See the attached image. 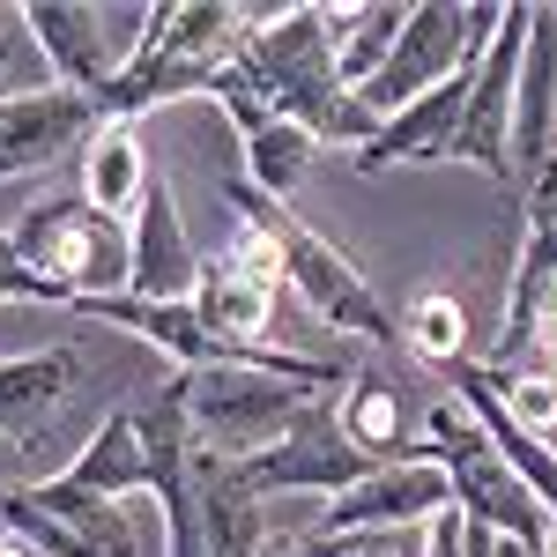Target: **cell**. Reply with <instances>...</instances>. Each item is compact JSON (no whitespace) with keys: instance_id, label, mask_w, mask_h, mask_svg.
<instances>
[{"instance_id":"cell-1","label":"cell","mask_w":557,"mask_h":557,"mask_svg":"<svg viewBox=\"0 0 557 557\" xmlns=\"http://www.w3.org/2000/svg\"><path fill=\"white\" fill-rule=\"evenodd\" d=\"M246 60L275 97L283 120H298L320 149H364L372 141V112L357 104L335 75V45L320 30V0H253V30H246Z\"/></svg>"},{"instance_id":"cell-2","label":"cell","mask_w":557,"mask_h":557,"mask_svg":"<svg viewBox=\"0 0 557 557\" xmlns=\"http://www.w3.org/2000/svg\"><path fill=\"white\" fill-rule=\"evenodd\" d=\"M417 461H438L446 469V491H454V513L475 520V528H491L498 543H520V550H535L543 543V528H550V506L520 483L506 461H498V446L475 431V417L446 394V401H431L424 431H417Z\"/></svg>"},{"instance_id":"cell-3","label":"cell","mask_w":557,"mask_h":557,"mask_svg":"<svg viewBox=\"0 0 557 557\" xmlns=\"http://www.w3.org/2000/svg\"><path fill=\"white\" fill-rule=\"evenodd\" d=\"M8 246L23 253V268H38L45 283H60L75 305L127 298V223L97 215L83 194H45L15 215Z\"/></svg>"},{"instance_id":"cell-4","label":"cell","mask_w":557,"mask_h":557,"mask_svg":"<svg viewBox=\"0 0 557 557\" xmlns=\"http://www.w3.org/2000/svg\"><path fill=\"white\" fill-rule=\"evenodd\" d=\"M186 380V424L201 454L223 461H253L260 446H275L298 424V409L312 401V386L253 372V364H209V372H178Z\"/></svg>"},{"instance_id":"cell-5","label":"cell","mask_w":557,"mask_h":557,"mask_svg":"<svg viewBox=\"0 0 557 557\" xmlns=\"http://www.w3.org/2000/svg\"><path fill=\"white\" fill-rule=\"evenodd\" d=\"M15 23L30 30L38 45V60L52 67V83L75 89V97H97V89L112 83L120 67H127L141 38H149V23H157V8H104V0H30V8H15Z\"/></svg>"},{"instance_id":"cell-6","label":"cell","mask_w":557,"mask_h":557,"mask_svg":"<svg viewBox=\"0 0 557 557\" xmlns=\"http://www.w3.org/2000/svg\"><path fill=\"white\" fill-rule=\"evenodd\" d=\"M491 30H498V8H461V0H424V8H409V23H401L394 52H386V67L357 89V104H364L372 120L417 104L424 89H438L446 75H461L469 60H483Z\"/></svg>"},{"instance_id":"cell-7","label":"cell","mask_w":557,"mask_h":557,"mask_svg":"<svg viewBox=\"0 0 557 557\" xmlns=\"http://www.w3.org/2000/svg\"><path fill=\"white\" fill-rule=\"evenodd\" d=\"M283 290L327 327V335H349L357 349H386V343H401V327H394V312L380 305V290L364 283V268L349 253H335L312 223H305L298 209L283 215Z\"/></svg>"},{"instance_id":"cell-8","label":"cell","mask_w":557,"mask_h":557,"mask_svg":"<svg viewBox=\"0 0 557 557\" xmlns=\"http://www.w3.org/2000/svg\"><path fill=\"white\" fill-rule=\"evenodd\" d=\"M335 394H343V386H335ZM335 394H312L298 409V424L283 431L275 446H260L253 461H231L246 498L268 506V498H283V491H312V498L327 506L335 491H349V483H364L372 469H386V461H372V454L349 446L343 417H335Z\"/></svg>"},{"instance_id":"cell-9","label":"cell","mask_w":557,"mask_h":557,"mask_svg":"<svg viewBox=\"0 0 557 557\" xmlns=\"http://www.w3.org/2000/svg\"><path fill=\"white\" fill-rule=\"evenodd\" d=\"M520 45H528V0L498 8V30L475 60L469 104H461V127H454V157L446 164H469V172L513 186V83H520Z\"/></svg>"},{"instance_id":"cell-10","label":"cell","mask_w":557,"mask_h":557,"mask_svg":"<svg viewBox=\"0 0 557 557\" xmlns=\"http://www.w3.org/2000/svg\"><path fill=\"white\" fill-rule=\"evenodd\" d=\"M454 506V491H446V469L438 461H386L372 469L364 483H349L335 491L320 520H312V535H401V528H424L431 513H446Z\"/></svg>"},{"instance_id":"cell-11","label":"cell","mask_w":557,"mask_h":557,"mask_svg":"<svg viewBox=\"0 0 557 557\" xmlns=\"http://www.w3.org/2000/svg\"><path fill=\"white\" fill-rule=\"evenodd\" d=\"M97 134V104L60 83L8 89L0 97V186L8 178H38L60 157H83V141Z\"/></svg>"},{"instance_id":"cell-12","label":"cell","mask_w":557,"mask_h":557,"mask_svg":"<svg viewBox=\"0 0 557 557\" xmlns=\"http://www.w3.org/2000/svg\"><path fill=\"white\" fill-rule=\"evenodd\" d=\"M557 164V0H528V45L513 83V194Z\"/></svg>"},{"instance_id":"cell-13","label":"cell","mask_w":557,"mask_h":557,"mask_svg":"<svg viewBox=\"0 0 557 557\" xmlns=\"http://www.w3.org/2000/svg\"><path fill=\"white\" fill-rule=\"evenodd\" d=\"M194 275H201V253L186 238L178 194L149 178L141 209L127 215V298L134 305H186L194 298Z\"/></svg>"},{"instance_id":"cell-14","label":"cell","mask_w":557,"mask_h":557,"mask_svg":"<svg viewBox=\"0 0 557 557\" xmlns=\"http://www.w3.org/2000/svg\"><path fill=\"white\" fill-rule=\"evenodd\" d=\"M469 83H475V60L461 75H446L438 89H424L417 104L386 112L357 157V172H394V164H446L454 157V127H461V104H469Z\"/></svg>"},{"instance_id":"cell-15","label":"cell","mask_w":557,"mask_h":557,"mask_svg":"<svg viewBox=\"0 0 557 557\" xmlns=\"http://www.w3.org/2000/svg\"><path fill=\"white\" fill-rule=\"evenodd\" d=\"M75 386H83V357L60 349H23V357H0V438L23 454L38 431H52L75 409Z\"/></svg>"},{"instance_id":"cell-16","label":"cell","mask_w":557,"mask_h":557,"mask_svg":"<svg viewBox=\"0 0 557 557\" xmlns=\"http://www.w3.org/2000/svg\"><path fill=\"white\" fill-rule=\"evenodd\" d=\"M246 30H253V0L246 8H231V0H157V23H149V38L157 52H172V60H186V67H201V75H215L223 60H238L246 52Z\"/></svg>"},{"instance_id":"cell-17","label":"cell","mask_w":557,"mask_h":557,"mask_svg":"<svg viewBox=\"0 0 557 557\" xmlns=\"http://www.w3.org/2000/svg\"><path fill=\"white\" fill-rule=\"evenodd\" d=\"M83 194L97 215H112V223H127L141 209V194H149V149H141V134L127 120H97V134L83 141Z\"/></svg>"},{"instance_id":"cell-18","label":"cell","mask_w":557,"mask_h":557,"mask_svg":"<svg viewBox=\"0 0 557 557\" xmlns=\"http://www.w3.org/2000/svg\"><path fill=\"white\" fill-rule=\"evenodd\" d=\"M401 23H409V0H364V8L320 0V30H327V45H335V75H343L349 97L386 67V52H394V38H401Z\"/></svg>"},{"instance_id":"cell-19","label":"cell","mask_w":557,"mask_h":557,"mask_svg":"<svg viewBox=\"0 0 557 557\" xmlns=\"http://www.w3.org/2000/svg\"><path fill=\"white\" fill-rule=\"evenodd\" d=\"M335 417H343L349 446L372 454V461H409V454H417L409 401H401V386L380 380V372H349L343 394H335Z\"/></svg>"},{"instance_id":"cell-20","label":"cell","mask_w":557,"mask_h":557,"mask_svg":"<svg viewBox=\"0 0 557 557\" xmlns=\"http://www.w3.org/2000/svg\"><path fill=\"white\" fill-rule=\"evenodd\" d=\"M67 483L89 491V498H149V454H141V438H134L127 409H104L97 424H89L83 454L67 461Z\"/></svg>"},{"instance_id":"cell-21","label":"cell","mask_w":557,"mask_h":557,"mask_svg":"<svg viewBox=\"0 0 557 557\" xmlns=\"http://www.w3.org/2000/svg\"><path fill=\"white\" fill-rule=\"evenodd\" d=\"M194 320L209 327L223 349H260V335H268V320H275V298L268 290H253V283H238L223 260H201V275H194Z\"/></svg>"},{"instance_id":"cell-22","label":"cell","mask_w":557,"mask_h":557,"mask_svg":"<svg viewBox=\"0 0 557 557\" xmlns=\"http://www.w3.org/2000/svg\"><path fill=\"white\" fill-rule=\"evenodd\" d=\"M238 149H246L238 178H246L253 194H268V201H290V194H298V178H305V164L320 157V141H312L298 120H268V127H253Z\"/></svg>"},{"instance_id":"cell-23","label":"cell","mask_w":557,"mask_h":557,"mask_svg":"<svg viewBox=\"0 0 557 557\" xmlns=\"http://www.w3.org/2000/svg\"><path fill=\"white\" fill-rule=\"evenodd\" d=\"M401 343H409V357L417 364H431V372H461V364H475L469 357V305L454 298V290H424V298L409 305V320H401Z\"/></svg>"},{"instance_id":"cell-24","label":"cell","mask_w":557,"mask_h":557,"mask_svg":"<svg viewBox=\"0 0 557 557\" xmlns=\"http://www.w3.org/2000/svg\"><path fill=\"white\" fill-rule=\"evenodd\" d=\"M201 97H209L215 112L238 127V141H246L253 127H268V120H283V112H275V97H268V83H260V67L246 60V52H238V60H223V67L209 75V89H201Z\"/></svg>"},{"instance_id":"cell-25","label":"cell","mask_w":557,"mask_h":557,"mask_svg":"<svg viewBox=\"0 0 557 557\" xmlns=\"http://www.w3.org/2000/svg\"><path fill=\"white\" fill-rule=\"evenodd\" d=\"M215 260H223L238 283H253V290H268V298H283V238H275V231L238 223V231H231V246H223Z\"/></svg>"},{"instance_id":"cell-26","label":"cell","mask_w":557,"mask_h":557,"mask_svg":"<svg viewBox=\"0 0 557 557\" xmlns=\"http://www.w3.org/2000/svg\"><path fill=\"white\" fill-rule=\"evenodd\" d=\"M0 305H60V312H75V298L60 283H45L38 268H23V253L8 246V231H0Z\"/></svg>"},{"instance_id":"cell-27","label":"cell","mask_w":557,"mask_h":557,"mask_svg":"<svg viewBox=\"0 0 557 557\" xmlns=\"http://www.w3.org/2000/svg\"><path fill=\"white\" fill-rule=\"evenodd\" d=\"M260 557H349V550H343V535H312V528H298V535H268Z\"/></svg>"},{"instance_id":"cell-28","label":"cell","mask_w":557,"mask_h":557,"mask_svg":"<svg viewBox=\"0 0 557 557\" xmlns=\"http://www.w3.org/2000/svg\"><path fill=\"white\" fill-rule=\"evenodd\" d=\"M8 483H15V446L0 438V491H8Z\"/></svg>"},{"instance_id":"cell-29","label":"cell","mask_w":557,"mask_h":557,"mask_svg":"<svg viewBox=\"0 0 557 557\" xmlns=\"http://www.w3.org/2000/svg\"><path fill=\"white\" fill-rule=\"evenodd\" d=\"M535 557H557V520L543 528V543H535Z\"/></svg>"},{"instance_id":"cell-30","label":"cell","mask_w":557,"mask_h":557,"mask_svg":"<svg viewBox=\"0 0 557 557\" xmlns=\"http://www.w3.org/2000/svg\"><path fill=\"white\" fill-rule=\"evenodd\" d=\"M0 557H30V550H23V543H15V535H0Z\"/></svg>"},{"instance_id":"cell-31","label":"cell","mask_w":557,"mask_h":557,"mask_svg":"<svg viewBox=\"0 0 557 557\" xmlns=\"http://www.w3.org/2000/svg\"><path fill=\"white\" fill-rule=\"evenodd\" d=\"M0 30H8V23H0ZM0 97H8V52H0Z\"/></svg>"},{"instance_id":"cell-32","label":"cell","mask_w":557,"mask_h":557,"mask_svg":"<svg viewBox=\"0 0 557 557\" xmlns=\"http://www.w3.org/2000/svg\"><path fill=\"white\" fill-rule=\"evenodd\" d=\"M0 23H8V15H0Z\"/></svg>"}]
</instances>
